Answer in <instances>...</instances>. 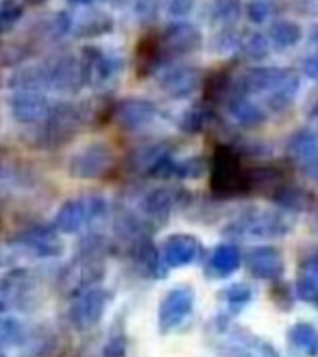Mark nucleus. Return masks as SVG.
Masks as SVG:
<instances>
[{
  "mask_svg": "<svg viewBox=\"0 0 318 357\" xmlns=\"http://www.w3.org/2000/svg\"><path fill=\"white\" fill-rule=\"evenodd\" d=\"M11 112L17 120L31 122L44 114V100L35 94H17L11 100Z\"/></svg>",
  "mask_w": 318,
  "mask_h": 357,
  "instance_id": "nucleus-1",
  "label": "nucleus"
},
{
  "mask_svg": "<svg viewBox=\"0 0 318 357\" xmlns=\"http://www.w3.org/2000/svg\"><path fill=\"white\" fill-rule=\"evenodd\" d=\"M22 15V5L17 0H0V33H7Z\"/></svg>",
  "mask_w": 318,
  "mask_h": 357,
  "instance_id": "nucleus-2",
  "label": "nucleus"
},
{
  "mask_svg": "<svg viewBox=\"0 0 318 357\" xmlns=\"http://www.w3.org/2000/svg\"><path fill=\"white\" fill-rule=\"evenodd\" d=\"M13 335H15V325H13V320L3 318V320H0V340H5V337H13Z\"/></svg>",
  "mask_w": 318,
  "mask_h": 357,
  "instance_id": "nucleus-3",
  "label": "nucleus"
},
{
  "mask_svg": "<svg viewBox=\"0 0 318 357\" xmlns=\"http://www.w3.org/2000/svg\"><path fill=\"white\" fill-rule=\"evenodd\" d=\"M29 3H44V0H29Z\"/></svg>",
  "mask_w": 318,
  "mask_h": 357,
  "instance_id": "nucleus-4",
  "label": "nucleus"
},
{
  "mask_svg": "<svg viewBox=\"0 0 318 357\" xmlns=\"http://www.w3.org/2000/svg\"><path fill=\"white\" fill-rule=\"evenodd\" d=\"M0 357H3V355H0Z\"/></svg>",
  "mask_w": 318,
  "mask_h": 357,
  "instance_id": "nucleus-5",
  "label": "nucleus"
}]
</instances>
